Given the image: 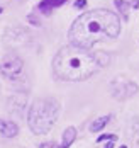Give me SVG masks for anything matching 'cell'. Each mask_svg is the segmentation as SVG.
I'll list each match as a JSON object with an SVG mask.
<instances>
[{
  "mask_svg": "<svg viewBox=\"0 0 139 148\" xmlns=\"http://www.w3.org/2000/svg\"><path fill=\"white\" fill-rule=\"evenodd\" d=\"M68 34L71 45L88 49L97 43L115 39L121 34V19L107 9L88 10L75 19Z\"/></svg>",
  "mask_w": 139,
  "mask_h": 148,
  "instance_id": "6da1fadb",
  "label": "cell"
},
{
  "mask_svg": "<svg viewBox=\"0 0 139 148\" xmlns=\"http://www.w3.org/2000/svg\"><path fill=\"white\" fill-rule=\"evenodd\" d=\"M98 70V55H93L87 48L77 45L61 48L53 60L54 77L63 82H83Z\"/></svg>",
  "mask_w": 139,
  "mask_h": 148,
  "instance_id": "7a4b0ae2",
  "label": "cell"
},
{
  "mask_svg": "<svg viewBox=\"0 0 139 148\" xmlns=\"http://www.w3.org/2000/svg\"><path fill=\"white\" fill-rule=\"evenodd\" d=\"M60 114V102L54 99H36L29 107L27 124L34 134H46L56 124Z\"/></svg>",
  "mask_w": 139,
  "mask_h": 148,
  "instance_id": "3957f363",
  "label": "cell"
},
{
  "mask_svg": "<svg viewBox=\"0 0 139 148\" xmlns=\"http://www.w3.org/2000/svg\"><path fill=\"white\" fill-rule=\"evenodd\" d=\"M24 61L17 55H5L0 61V73L7 78H14L22 72Z\"/></svg>",
  "mask_w": 139,
  "mask_h": 148,
  "instance_id": "277c9868",
  "label": "cell"
},
{
  "mask_svg": "<svg viewBox=\"0 0 139 148\" xmlns=\"http://www.w3.org/2000/svg\"><path fill=\"white\" fill-rule=\"evenodd\" d=\"M110 89H112V94L115 99H129L131 95H134L138 92V85L134 82H129L122 77H119L110 84Z\"/></svg>",
  "mask_w": 139,
  "mask_h": 148,
  "instance_id": "5b68a950",
  "label": "cell"
},
{
  "mask_svg": "<svg viewBox=\"0 0 139 148\" xmlns=\"http://www.w3.org/2000/svg\"><path fill=\"white\" fill-rule=\"evenodd\" d=\"M0 133L3 134L5 138H14L19 133V128H17L16 123H12V121H2L0 119Z\"/></svg>",
  "mask_w": 139,
  "mask_h": 148,
  "instance_id": "8992f818",
  "label": "cell"
},
{
  "mask_svg": "<svg viewBox=\"0 0 139 148\" xmlns=\"http://www.w3.org/2000/svg\"><path fill=\"white\" fill-rule=\"evenodd\" d=\"M64 2H68V0H43V2L39 3V10H41V12H44V14H49L53 9L61 7Z\"/></svg>",
  "mask_w": 139,
  "mask_h": 148,
  "instance_id": "52a82bcc",
  "label": "cell"
},
{
  "mask_svg": "<svg viewBox=\"0 0 139 148\" xmlns=\"http://www.w3.org/2000/svg\"><path fill=\"white\" fill-rule=\"evenodd\" d=\"M75 140H77V130L73 128V126H70V128H66L64 130V133H63V148H70L73 143H75Z\"/></svg>",
  "mask_w": 139,
  "mask_h": 148,
  "instance_id": "ba28073f",
  "label": "cell"
},
{
  "mask_svg": "<svg viewBox=\"0 0 139 148\" xmlns=\"http://www.w3.org/2000/svg\"><path fill=\"white\" fill-rule=\"evenodd\" d=\"M108 121H110V116H100V118H97V119H95V121L92 123V126H90V131L97 133V131L104 130V128L107 126Z\"/></svg>",
  "mask_w": 139,
  "mask_h": 148,
  "instance_id": "9c48e42d",
  "label": "cell"
},
{
  "mask_svg": "<svg viewBox=\"0 0 139 148\" xmlns=\"http://www.w3.org/2000/svg\"><path fill=\"white\" fill-rule=\"evenodd\" d=\"M115 5L119 7V10H121V12H124V14L129 10V3H127L125 0H115Z\"/></svg>",
  "mask_w": 139,
  "mask_h": 148,
  "instance_id": "30bf717a",
  "label": "cell"
},
{
  "mask_svg": "<svg viewBox=\"0 0 139 148\" xmlns=\"http://www.w3.org/2000/svg\"><path fill=\"white\" fill-rule=\"evenodd\" d=\"M105 140H107V141H117V136H115V134H102V136L97 140V143H102V141H105Z\"/></svg>",
  "mask_w": 139,
  "mask_h": 148,
  "instance_id": "8fae6325",
  "label": "cell"
},
{
  "mask_svg": "<svg viewBox=\"0 0 139 148\" xmlns=\"http://www.w3.org/2000/svg\"><path fill=\"white\" fill-rule=\"evenodd\" d=\"M85 5H87V0H77V2H75V7H77V9H83Z\"/></svg>",
  "mask_w": 139,
  "mask_h": 148,
  "instance_id": "7c38bea8",
  "label": "cell"
},
{
  "mask_svg": "<svg viewBox=\"0 0 139 148\" xmlns=\"http://www.w3.org/2000/svg\"><path fill=\"white\" fill-rule=\"evenodd\" d=\"M49 148H63V147H61V145H56V143H53Z\"/></svg>",
  "mask_w": 139,
  "mask_h": 148,
  "instance_id": "4fadbf2b",
  "label": "cell"
},
{
  "mask_svg": "<svg viewBox=\"0 0 139 148\" xmlns=\"http://www.w3.org/2000/svg\"><path fill=\"white\" fill-rule=\"evenodd\" d=\"M105 148H114V141H110V143H107V147Z\"/></svg>",
  "mask_w": 139,
  "mask_h": 148,
  "instance_id": "5bb4252c",
  "label": "cell"
},
{
  "mask_svg": "<svg viewBox=\"0 0 139 148\" xmlns=\"http://www.w3.org/2000/svg\"><path fill=\"white\" fill-rule=\"evenodd\" d=\"M121 148H127V147H125V145H122V147H121Z\"/></svg>",
  "mask_w": 139,
  "mask_h": 148,
  "instance_id": "9a60e30c",
  "label": "cell"
},
{
  "mask_svg": "<svg viewBox=\"0 0 139 148\" xmlns=\"http://www.w3.org/2000/svg\"><path fill=\"white\" fill-rule=\"evenodd\" d=\"M0 14H2V7H0Z\"/></svg>",
  "mask_w": 139,
  "mask_h": 148,
  "instance_id": "2e32d148",
  "label": "cell"
}]
</instances>
